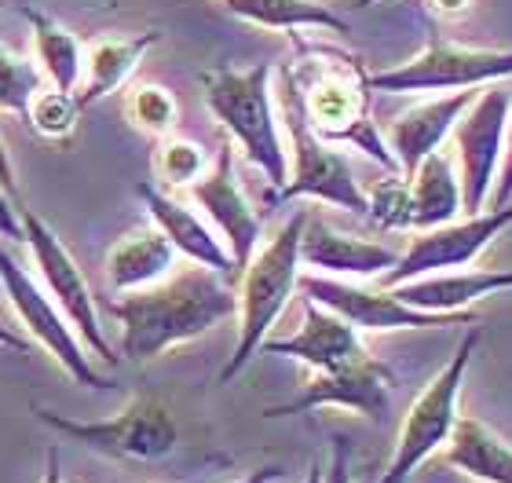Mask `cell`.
Masks as SVG:
<instances>
[{
    "label": "cell",
    "instance_id": "cell-1",
    "mask_svg": "<svg viewBox=\"0 0 512 483\" xmlns=\"http://www.w3.org/2000/svg\"><path fill=\"white\" fill-rule=\"evenodd\" d=\"M107 308L121 322V359L150 363L238 315V290L224 275L187 260V268L147 290L118 293Z\"/></svg>",
    "mask_w": 512,
    "mask_h": 483
},
{
    "label": "cell",
    "instance_id": "cell-2",
    "mask_svg": "<svg viewBox=\"0 0 512 483\" xmlns=\"http://www.w3.org/2000/svg\"><path fill=\"white\" fill-rule=\"evenodd\" d=\"M297 41L300 59L289 63L300 88V103L308 114V125L333 147L363 151L381 169L399 172V161L388 151L381 129L370 121V74L363 59L333 44L304 41L300 33H289Z\"/></svg>",
    "mask_w": 512,
    "mask_h": 483
},
{
    "label": "cell",
    "instance_id": "cell-3",
    "mask_svg": "<svg viewBox=\"0 0 512 483\" xmlns=\"http://www.w3.org/2000/svg\"><path fill=\"white\" fill-rule=\"evenodd\" d=\"M271 77H275L271 63H256L246 70L213 66L202 74V96L209 114L220 121V129L238 143L246 161L264 172L271 194H278L289 180V151L282 140Z\"/></svg>",
    "mask_w": 512,
    "mask_h": 483
},
{
    "label": "cell",
    "instance_id": "cell-4",
    "mask_svg": "<svg viewBox=\"0 0 512 483\" xmlns=\"http://www.w3.org/2000/svg\"><path fill=\"white\" fill-rule=\"evenodd\" d=\"M308 224V209H297L286 224L278 227L275 235L260 242L246 271L238 275V341L231 359L220 370V385L235 381L253 355H260V344L267 341V333L275 330V322L289 308L293 293L300 290V235Z\"/></svg>",
    "mask_w": 512,
    "mask_h": 483
},
{
    "label": "cell",
    "instance_id": "cell-5",
    "mask_svg": "<svg viewBox=\"0 0 512 483\" xmlns=\"http://www.w3.org/2000/svg\"><path fill=\"white\" fill-rule=\"evenodd\" d=\"M278 88V121L286 129V151H289V180L271 202H293V198H311V202L333 205L344 213L366 216V191L359 187L352 172V161L344 158L341 147H333L308 125L304 103H300V88L293 70L278 66L275 70Z\"/></svg>",
    "mask_w": 512,
    "mask_h": 483
},
{
    "label": "cell",
    "instance_id": "cell-6",
    "mask_svg": "<svg viewBox=\"0 0 512 483\" xmlns=\"http://www.w3.org/2000/svg\"><path fill=\"white\" fill-rule=\"evenodd\" d=\"M476 348H480V333L469 330L454 355L439 366V374L417 392V399L403 414L392 462L384 469L381 483H406L432 454L447 447L450 432L461 418V388H465V374H469Z\"/></svg>",
    "mask_w": 512,
    "mask_h": 483
},
{
    "label": "cell",
    "instance_id": "cell-7",
    "mask_svg": "<svg viewBox=\"0 0 512 483\" xmlns=\"http://www.w3.org/2000/svg\"><path fill=\"white\" fill-rule=\"evenodd\" d=\"M33 414L52 432L81 443L92 454H103L110 462H165L180 443V425L172 410L150 392H136L114 418L103 421H77L44 407Z\"/></svg>",
    "mask_w": 512,
    "mask_h": 483
},
{
    "label": "cell",
    "instance_id": "cell-8",
    "mask_svg": "<svg viewBox=\"0 0 512 483\" xmlns=\"http://www.w3.org/2000/svg\"><path fill=\"white\" fill-rule=\"evenodd\" d=\"M512 81L509 48H469V44L447 41L436 30L428 33L425 52L410 55L392 70L370 74L374 92H461V88H483Z\"/></svg>",
    "mask_w": 512,
    "mask_h": 483
},
{
    "label": "cell",
    "instance_id": "cell-9",
    "mask_svg": "<svg viewBox=\"0 0 512 483\" xmlns=\"http://www.w3.org/2000/svg\"><path fill=\"white\" fill-rule=\"evenodd\" d=\"M22 242L30 246V257L41 271V282L48 297H52L63 315L70 319V326L77 330V337L85 341V348L92 355H99L103 363H118L121 355L110 348L107 333L99 326L96 312V293L88 286L85 271L74 260V253L66 249V242L55 235V227L37 216L33 209H22Z\"/></svg>",
    "mask_w": 512,
    "mask_h": 483
},
{
    "label": "cell",
    "instance_id": "cell-10",
    "mask_svg": "<svg viewBox=\"0 0 512 483\" xmlns=\"http://www.w3.org/2000/svg\"><path fill=\"white\" fill-rule=\"evenodd\" d=\"M0 286H4V293H8V304L15 308V315H19L26 337H30L33 344H41L44 352L52 355L55 363L63 366L77 385L114 388L107 377L92 366L85 341L77 337V330L70 326V319L63 315V308L48 297V290H44L41 282L30 279V271L22 268L19 260L11 257L4 246H0Z\"/></svg>",
    "mask_w": 512,
    "mask_h": 483
},
{
    "label": "cell",
    "instance_id": "cell-11",
    "mask_svg": "<svg viewBox=\"0 0 512 483\" xmlns=\"http://www.w3.org/2000/svg\"><path fill=\"white\" fill-rule=\"evenodd\" d=\"M300 293L319 301L322 308L337 312L348 319L359 333H392V330H443V326H476L472 312L436 315L410 308L406 301L395 297V290L384 286H363L352 279H330V275H315L304 271L300 275Z\"/></svg>",
    "mask_w": 512,
    "mask_h": 483
},
{
    "label": "cell",
    "instance_id": "cell-12",
    "mask_svg": "<svg viewBox=\"0 0 512 483\" xmlns=\"http://www.w3.org/2000/svg\"><path fill=\"white\" fill-rule=\"evenodd\" d=\"M512 227V202L505 209H487V213L450 220L432 231H414L406 253H399V264L381 275L384 290H395L410 279L436 275V271H458L469 268L494 246V238Z\"/></svg>",
    "mask_w": 512,
    "mask_h": 483
},
{
    "label": "cell",
    "instance_id": "cell-13",
    "mask_svg": "<svg viewBox=\"0 0 512 483\" xmlns=\"http://www.w3.org/2000/svg\"><path fill=\"white\" fill-rule=\"evenodd\" d=\"M509 88L505 81L498 85H483L476 92L465 114L454 125V151H458V176L461 194H465V216H476L487 209L494 191V176H498V161H502L505 143V121H509Z\"/></svg>",
    "mask_w": 512,
    "mask_h": 483
},
{
    "label": "cell",
    "instance_id": "cell-14",
    "mask_svg": "<svg viewBox=\"0 0 512 483\" xmlns=\"http://www.w3.org/2000/svg\"><path fill=\"white\" fill-rule=\"evenodd\" d=\"M395 392V374L392 366H384L381 359H374L370 352L355 355L348 363L333 366V370H311V377L304 381L297 399L267 407L264 418H293V414H311L322 407H341L352 414H363L374 425H381L388 418Z\"/></svg>",
    "mask_w": 512,
    "mask_h": 483
},
{
    "label": "cell",
    "instance_id": "cell-15",
    "mask_svg": "<svg viewBox=\"0 0 512 483\" xmlns=\"http://www.w3.org/2000/svg\"><path fill=\"white\" fill-rule=\"evenodd\" d=\"M191 202L205 213V220L216 227V235L224 238L227 253L235 260V271L242 275L246 264L253 260L260 238H264V224H260V213L249 205L246 191L235 176V151L231 147H220L216 161L209 165L202 180L191 187Z\"/></svg>",
    "mask_w": 512,
    "mask_h": 483
},
{
    "label": "cell",
    "instance_id": "cell-16",
    "mask_svg": "<svg viewBox=\"0 0 512 483\" xmlns=\"http://www.w3.org/2000/svg\"><path fill=\"white\" fill-rule=\"evenodd\" d=\"M300 264L315 271V275L366 282L381 279L384 271H392L399 264V249L348 235L341 227H333L308 213V224H304V235H300Z\"/></svg>",
    "mask_w": 512,
    "mask_h": 483
},
{
    "label": "cell",
    "instance_id": "cell-17",
    "mask_svg": "<svg viewBox=\"0 0 512 483\" xmlns=\"http://www.w3.org/2000/svg\"><path fill=\"white\" fill-rule=\"evenodd\" d=\"M136 194L143 209H147L150 224L169 238L180 257H187L191 264H202V268L216 271V275H224L227 282H238L235 260L227 253L224 238L216 235L213 224H205V216L198 209H191L180 198H172L158 183H136Z\"/></svg>",
    "mask_w": 512,
    "mask_h": 483
},
{
    "label": "cell",
    "instance_id": "cell-18",
    "mask_svg": "<svg viewBox=\"0 0 512 483\" xmlns=\"http://www.w3.org/2000/svg\"><path fill=\"white\" fill-rule=\"evenodd\" d=\"M480 88H461V92H439L432 99H421L414 107L399 110L388 129H384V143L399 161V172H410L428 158V154L443 151V143L450 140V132L458 125V118L465 114Z\"/></svg>",
    "mask_w": 512,
    "mask_h": 483
},
{
    "label": "cell",
    "instance_id": "cell-19",
    "mask_svg": "<svg viewBox=\"0 0 512 483\" xmlns=\"http://www.w3.org/2000/svg\"><path fill=\"white\" fill-rule=\"evenodd\" d=\"M363 352V333L337 312L322 308L319 301H311V297H304V319H300L297 333L278 337V341L267 337L260 344V355H286V359L304 363L308 370H333V366L348 363V359Z\"/></svg>",
    "mask_w": 512,
    "mask_h": 483
},
{
    "label": "cell",
    "instance_id": "cell-20",
    "mask_svg": "<svg viewBox=\"0 0 512 483\" xmlns=\"http://www.w3.org/2000/svg\"><path fill=\"white\" fill-rule=\"evenodd\" d=\"M512 290V268H458V271H436V275H421L403 286H395V297L406 301L410 308L436 315L469 312L472 304L494 293Z\"/></svg>",
    "mask_w": 512,
    "mask_h": 483
},
{
    "label": "cell",
    "instance_id": "cell-21",
    "mask_svg": "<svg viewBox=\"0 0 512 483\" xmlns=\"http://www.w3.org/2000/svg\"><path fill=\"white\" fill-rule=\"evenodd\" d=\"M158 41H161L158 30L96 37V41L85 48V77H81V88H77L81 107H96V103L110 99L114 92H121Z\"/></svg>",
    "mask_w": 512,
    "mask_h": 483
},
{
    "label": "cell",
    "instance_id": "cell-22",
    "mask_svg": "<svg viewBox=\"0 0 512 483\" xmlns=\"http://www.w3.org/2000/svg\"><path fill=\"white\" fill-rule=\"evenodd\" d=\"M176 257H180L176 246L154 224L128 231L107 249V260H103L110 293H136L169 279L176 271Z\"/></svg>",
    "mask_w": 512,
    "mask_h": 483
},
{
    "label": "cell",
    "instance_id": "cell-23",
    "mask_svg": "<svg viewBox=\"0 0 512 483\" xmlns=\"http://www.w3.org/2000/svg\"><path fill=\"white\" fill-rule=\"evenodd\" d=\"M443 462L469 480L512 483V443L480 418L461 414L447 447H443Z\"/></svg>",
    "mask_w": 512,
    "mask_h": 483
},
{
    "label": "cell",
    "instance_id": "cell-24",
    "mask_svg": "<svg viewBox=\"0 0 512 483\" xmlns=\"http://www.w3.org/2000/svg\"><path fill=\"white\" fill-rule=\"evenodd\" d=\"M406 183H410V205H414V231H432V227H443L465 216L461 176L443 151L428 154L406 176Z\"/></svg>",
    "mask_w": 512,
    "mask_h": 483
},
{
    "label": "cell",
    "instance_id": "cell-25",
    "mask_svg": "<svg viewBox=\"0 0 512 483\" xmlns=\"http://www.w3.org/2000/svg\"><path fill=\"white\" fill-rule=\"evenodd\" d=\"M19 15L30 26L33 37V63L41 66V74L63 92H77L85 77V44L77 41V33L52 19L41 8H19Z\"/></svg>",
    "mask_w": 512,
    "mask_h": 483
},
{
    "label": "cell",
    "instance_id": "cell-26",
    "mask_svg": "<svg viewBox=\"0 0 512 483\" xmlns=\"http://www.w3.org/2000/svg\"><path fill=\"white\" fill-rule=\"evenodd\" d=\"M227 15L260 26V30L300 33V30H330L348 33V22L322 0H224Z\"/></svg>",
    "mask_w": 512,
    "mask_h": 483
},
{
    "label": "cell",
    "instance_id": "cell-27",
    "mask_svg": "<svg viewBox=\"0 0 512 483\" xmlns=\"http://www.w3.org/2000/svg\"><path fill=\"white\" fill-rule=\"evenodd\" d=\"M209 165H213V161H209L202 143L183 140V136H165V140H158L154 158H150L154 180H158V187H165V191H180V187L191 191L194 183L209 172Z\"/></svg>",
    "mask_w": 512,
    "mask_h": 483
},
{
    "label": "cell",
    "instance_id": "cell-28",
    "mask_svg": "<svg viewBox=\"0 0 512 483\" xmlns=\"http://www.w3.org/2000/svg\"><path fill=\"white\" fill-rule=\"evenodd\" d=\"M125 118L132 121V129L143 132V136H154V140H165L176 132V121H180V103L165 85H154V81H143V85L128 88L125 96Z\"/></svg>",
    "mask_w": 512,
    "mask_h": 483
},
{
    "label": "cell",
    "instance_id": "cell-29",
    "mask_svg": "<svg viewBox=\"0 0 512 483\" xmlns=\"http://www.w3.org/2000/svg\"><path fill=\"white\" fill-rule=\"evenodd\" d=\"M81 99L77 92H63V88H41L37 96L30 99V110H26V121L30 129L41 136V140L66 143L74 140L77 121H81Z\"/></svg>",
    "mask_w": 512,
    "mask_h": 483
},
{
    "label": "cell",
    "instance_id": "cell-30",
    "mask_svg": "<svg viewBox=\"0 0 512 483\" xmlns=\"http://www.w3.org/2000/svg\"><path fill=\"white\" fill-rule=\"evenodd\" d=\"M366 216L384 231H414V205L410 183L403 172H388L381 183L366 191Z\"/></svg>",
    "mask_w": 512,
    "mask_h": 483
},
{
    "label": "cell",
    "instance_id": "cell-31",
    "mask_svg": "<svg viewBox=\"0 0 512 483\" xmlns=\"http://www.w3.org/2000/svg\"><path fill=\"white\" fill-rule=\"evenodd\" d=\"M41 66L22 59L0 41V110L4 114H19L26 118L30 110V99L41 92Z\"/></svg>",
    "mask_w": 512,
    "mask_h": 483
},
{
    "label": "cell",
    "instance_id": "cell-32",
    "mask_svg": "<svg viewBox=\"0 0 512 483\" xmlns=\"http://www.w3.org/2000/svg\"><path fill=\"white\" fill-rule=\"evenodd\" d=\"M512 202V110L505 121V143H502V161H498V176H494V191L487 209H505Z\"/></svg>",
    "mask_w": 512,
    "mask_h": 483
},
{
    "label": "cell",
    "instance_id": "cell-33",
    "mask_svg": "<svg viewBox=\"0 0 512 483\" xmlns=\"http://www.w3.org/2000/svg\"><path fill=\"white\" fill-rule=\"evenodd\" d=\"M322 483H352V443L333 436V458L322 465Z\"/></svg>",
    "mask_w": 512,
    "mask_h": 483
},
{
    "label": "cell",
    "instance_id": "cell-34",
    "mask_svg": "<svg viewBox=\"0 0 512 483\" xmlns=\"http://www.w3.org/2000/svg\"><path fill=\"white\" fill-rule=\"evenodd\" d=\"M0 238L22 242V209L4 194V187H0Z\"/></svg>",
    "mask_w": 512,
    "mask_h": 483
},
{
    "label": "cell",
    "instance_id": "cell-35",
    "mask_svg": "<svg viewBox=\"0 0 512 483\" xmlns=\"http://www.w3.org/2000/svg\"><path fill=\"white\" fill-rule=\"evenodd\" d=\"M0 187H4V194H8L19 209H26V205H22V198H19V172H15V161H11L4 136H0Z\"/></svg>",
    "mask_w": 512,
    "mask_h": 483
},
{
    "label": "cell",
    "instance_id": "cell-36",
    "mask_svg": "<svg viewBox=\"0 0 512 483\" xmlns=\"http://www.w3.org/2000/svg\"><path fill=\"white\" fill-rule=\"evenodd\" d=\"M0 348H4V352H15V355H30V337L0 322Z\"/></svg>",
    "mask_w": 512,
    "mask_h": 483
},
{
    "label": "cell",
    "instance_id": "cell-37",
    "mask_svg": "<svg viewBox=\"0 0 512 483\" xmlns=\"http://www.w3.org/2000/svg\"><path fill=\"white\" fill-rule=\"evenodd\" d=\"M275 480H282V469L278 465H260V469H253V473H246L235 483H275Z\"/></svg>",
    "mask_w": 512,
    "mask_h": 483
},
{
    "label": "cell",
    "instance_id": "cell-38",
    "mask_svg": "<svg viewBox=\"0 0 512 483\" xmlns=\"http://www.w3.org/2000/svg\"><path fill=\"white\" fill-rule=\"evenodd\" d=\"M41 483H66L63 473H59V451L55 447H48V454H44V476Z\"/></svg>",
    "mask_w": 512,
    "mask_h": 483
},
{
    "label": "cell",
    "instance_id": "cell-39",
    "mask_svg": "<svg viewBox=\"0 0 512 483\" xmlns=\"http://www.w3.org/2000/svg\"><path fill=\"white\" fill-rule=\"evenodd\" d=\"M436 8L443 11V15H465V11L472 8V0H436Z\"/></svg>",
    "mask_w": 512,
    "mask_h": 483
},
{
    "label": "cell",
    "instance_id": "cell-40",
    "mask_svg": "<svg viewBox=\"0 0 512 483\" xmlns=\"http://www.w3.org/2000/svg\"><path fill=\"white\" fill-rule=\"evenodd\" d=\"M304 483H322V465L319 462H311L308 476H304Z\"/></svg>",
    "mask_w": 512,
    "mask_h": 483
},
{
    "label": "cell",
    "instance_id": "cell-41",
    "mask_svg": "<svg viewBox=\"0 0 512 483\" xmlns=\"http://www.w3.org/2000/svg\"><path fill=\"white\" fill-rule=\"evenodd\" d=\"M370 4H377V0H359V8H370Z\"/></svg>",
    "mask_w": 512,
    "mask_h": 483
}]
</instances>
